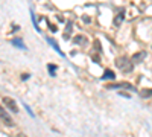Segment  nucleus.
I'll list each match as a JSON object with an SVG mask.
<instances>
[{
  "mask_svg": "<svg viewBox=\"0 0 152 137\" xmlns=\"http://www.w3.org/2000/svg\"><path fill=\"white\" fill-rule=\"evenodd\" d=\"M116 67H119V69H120L122 72H125V73H128V72L132 70L134 64L131 63L128 58H117V59H116Z\"/></svg>",
  "mask_w": 152,
  "mask_h": 137,
  "instance_id": "obj_1",
  "label": "nucleus"
},
{
  "mask_svg": "<svg viewBox=\"0 0 152 137\" xmlns=\"http://www.w3.org/2000/svg\"><path fill=\"white\" fill-rule=\"evenodd\" d=\"M3 104L6 105V108H9L12 113H17L18 111V105L15 104L14 99H11V97H3Z\"/></svg>",
  "mask_w": 152,
  "mask_h": 137,
  "instance_id": "obj_2",
  "label": "nucleus"
},
{
  "mask_svg": "<svg viewBox=\"0 0 152 137\" xmlns=\"http://www.w3.org/2000/svg\"><path fill=\"white\" fill-rule=\"evenodd\" d=\"M108 89H129V90H135V87L128 84V82H120V84H110Z\"/></svg>",
  "mask_w": 152,
  "mask_h": 137,
  "instance_id": "obj_3",
  "label": "nucleus"
},
{
  "mask_svg": "<svg viewBox=\"0 0 152 137\" xmlns=\"http://www.w3.org/2000/svg\"><path fill=\"white\" fill-rule=\"evenodd\" d=\"M0 117L5 119V122L8 123V125H12V123H14V122H12V119L9 117V114L6 113V110H5L3 107H0Z\"/></svg>",
  "mask_w": 152,
  "mask_h": 137,
  "instance_id": "obj_4",
  "label": "nucleus"
},
{
  "mask_svg": "<svg viewBox=\"0 0 152 137\" xmlns=\"http://www.w3.org/2000/svg\"><path fill=\"white\" fill-rule=\"evenodd\" d=\"M123 18H125V11H120L119 14L114 17V24H116V26H120L122 21H123Z\"/></svg>",
  "mask_w": 152,
  "mask_h": 137,
  "instance_id": "obj_5",
  "label": "nucleus"
},
{
  "mask_svg": "<svg viewBox=\"0 0 152 137\" xmlns=\"http://www.w3.org/2000/svg\"><path fill=\"white\" fill-rule=\"evenodd\" d=\"M145 56H146V52L142 51V52H138V53H135V55L132 56V61H134V63H138V61H142Z\"/></svg>",
  "mask_w": 152,
  "mask_h": 137,
  "instance_id": "obj_6",
  "label": "nucleus"
},
{
  "mask_svg": "<svg viewBox=\"0 0 152 137\" xmlns=\"http://www.w3.org/2000/svg\"><path fill=\"white\" fill-rule=\"evenodd\" d=\"M73 41L76 44H85L87 43V38H85L84 35H78V37H75V38H73Z\"/></svg>",
  "mask_w": 152,
  "mask_h": 137,
  "instance_id": "obj_7",
  "label": "nucleus"
},
{
  "mask_svg": "<svg viewBox=\"0 0 152 137\" xmlns=\"http://www.w3.org/2000/svg\"><path fill=\"white\" fill-rule=\"evenodd\" d=\"M116 78V73L111 72V70H107L104 75H102V79H114Z\"/></svg>",
  "mask_w": 152,
  "mask_h": 137,
  "instance_id": "obj_8",
  "label": "nucleus"
},
{
  "mask_svg": "<svg viewBox=\"0 0 152 137\" xmlns=\"http://www.w3.org/2000/svg\"><path fill=\"white\" fill-rule=\"evenodd\" d=\"M140 96L142 97H151L152 96V89H142L140 90Z\"/></svg>",
  "mask_w": 152,
  "mask_h": 137,
  "instance_id": "obj_9",
  "label": "nucleus"
},
{
  "mask_svg": "<svg viewBox=\"0 0 152 137\" xmlns=\"http://www.w3.org/2000/svg\"><path fill=\"white\" fill-rule=\"evenodd\" d=\"M12 44L17 46V47H20V49H26V46H24V43H23L20 38H14V40H12Z\"/></svg>",
  "mask_w": 152,
  "mask_h": 137,
  "instance_id": "obj_10",
  "label": "nucleus"
},
{
  "mask_svg": "<svg viewBox=\"0 0 152 137\" xmlns=\"http://www.w3.org/2000/svg\"><path fill=\"white\" fill-rule=\"evenodd\" d=\"M47 41H49L50 44H52V46H53V49H55V51H56V52H58L59 55H64V53H62V51H61V49H59V46H58V44H56V43H55V41H53L52 38H49Z\"/></svg>",
  "mask_w": 152,
  "mask_h": 137,
  "instance_id": "obj_11",
  "label": "nucleus"
},
{
  "mask_svg": "<svg viewBox=\"0 0 152 137\" xmlns=\"http://www.w3.org/2000/svg\"><path fill=\"white\" fill-rule=\"evenodd\" d=\"M47 69H49V73L52 75V76H55V70H56V66H53V64H49V66H47Z\"/></svg>",
  "mask_w": 152,
  "mask_h": 137,
  "instance_id": "obj_12",
  "label": "nucleus"
},
{
  "mask_svg": "<svg viewBox=\"0 0 152 137\" xmlns=\"http://www.w3.org/2000/svg\"><path fill=\"white\" fill-rule=\"evenodd\" d=\"M49 28H50V31H53V32H56V31H58V28H56V26H53V24H50V23H49Z\"/></svg>",
  "mask_w": 152,
  "mask_h": 137,
  "instance_id": "obj_13",
  "label": "nucleus"
},
{
  "mask_svg": "<svg viewBox=\"0 0 152 137\" xmlns=\"http://www.w3.org/2000/svg\"><path fill=\"white\" fill-rule=\"evenodd\" d=\"M82 20H84L85 23H90V17H88V15H84V17H82Z\"/></svg>",
  "mask_w": 152,
  "mask_h": 137,
  "instance_id": "obj_14",
  "label": "nucleus"
},
{
  "mask_svg": "<svg viewBox=\"0 0 152 137\" xmlns=\"http://www.w3.org/2000/svg\"><path fill=\"white\" fill-rule=\"evenodd\" d=\"M17 137H28V136L24 134V133H18V136H17Z\"/></svg>",
  "mask_w": 152,
  "mask_h": 137,
  "instance_id": "obj_15",
  "label": "nucleus"
},
{
  "mask_svg": "<svg viewBox=\"0 0 152 137\" xmlns=\"http://www.w3.org/2000/svg\"><path fill=\"white\" fill-rule=\"evenodd\" d=\"M120 96H123V97H129V95H128V93H120Z\"/></svg>",
  "mask_w": 152,
  "mask_h": 137,
  "instance_id": "obj_16",
  "label": "nucleus"
}]
</instances>
